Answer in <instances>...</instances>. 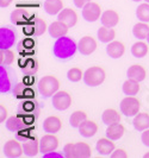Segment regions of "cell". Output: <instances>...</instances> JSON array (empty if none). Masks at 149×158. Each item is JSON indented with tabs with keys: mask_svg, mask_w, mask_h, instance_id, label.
Here are the masks:
<instances>
[{
	"mask_svg": "<svg viewBox=\"0 0 149 158\" xmlns=\"http://www.w3.org/2000/svg\"><path fill=\"white\" fill-rule=\"evenodd\" d=\"M68 27L69 26L66 23H63L61 20H56L50 24V26L48 27V31L53 38H60L68 33Z\"/></svg>",
	"mask_w": 149,
	"mask_h": 158,
	"instance_id": "obj_13",
	"label": "cell"
},
{
	"mask_svg": "<svg viewBox=\"0 0 149 158\" xmlns=\"http://www.w3.org/2000/svg\"><path fill=\"white\" fill-rule=\"evenodd\" d=\"M106 77V74L105 70L103 69L102 67H91L88 68L85 74H84V81L87 86L90 87H97V86H100L103 82L105 81Z\"/></svg>",
	"mask_w": 149,
	"mask_h": 158,
	"instance_id": "obj_3",
	"label": "cell"
},
{
	"mask_svg": "<svg viewBox=\"0 0 149 158\" xmlns=\"http://www.w3.org/2000/svg\"><path fill=\"white\" fill-rule=\"evenodd\" d=\"M13 94L17 99H23V100H31L35 98V89L31 88L26 82H22L18 83L17 86L13 88Z\"/></svg>",
	"mask_w": 149,
	"mask_h": 158,
	"instance_id": "obj_9",
	"label": "cell"
},
{
	"mask_svg": "<svg viewBox=\"0 0 149 158\" xmlns=\"http://www.w3.org/2000/svg\"><path fill=\"white\" fill-rule=\"evenodd\" d=\"M133 124L137 131H144L149 128V114L148 113H137L134 118Z\"/></svg>",
	"mask_w": 149,
	"mask_h": 158,
	"instance_id": "obj_27",
	"label": "cell"
},
{
	"mask_svg": "<svg viewBox=\"0 0 149 158\" xmlns=\"http://www.w3.org/2000/svg\"><path fill=\"white\" fill-rule=\"evenodd\" d=\"M23 150L24 153L29 157H35L39 151H41V144L39 140L35 137L29 138L28 140H25L23 144Z\"/></svg>",
	"mask_w": 149,
	"mask_h": 158,
	"instance_id": "obj_16",
	"label": "cell"
},
{
	"mask_svg": "<svg viewBox=\"0 0 149 158\" xmlns=\"http://www.w3.org/2000/svg\"><path fill=\"white\" fill-rule=\"evenodd\" d=\"M29 124L25 121L22 115H12L6 120V128L11 132H19L28 128Z\"/></svg>",
	"mask_w": 149,
	"mask_h": 158,
	"instance_id": "obj_10",
	"label": "cell"
},
{
	"mask_svg": "<svg viewBox=\"0 0 149 158\" xmlns=\"http://www.w3.org/2000/svg\"><path fill=\"white\" fill-rule=\"evenodd\" d=\"M15 62V52L11 49H0V63L1 65H10Z\"/></svg>",
	"mask_w": 149,
	"mask_h": 158,
	"instance_id": "obj_35",
	"label": "cell"
},
{
	"mask_svg": "<svg viewBox=\"0 0 149 158\" xmlns=\"http://www.w3.org/2000/svg\"><path fill=\"white\" fill-rule=\"evenodd\" d=\"M140 82L136 81V80L133 79H128L123 83V92L125 95H129V96H134L136 95L138 92H140Z\"/></svg>",
	"mask_w": 149,
	"mask_h": 158,
	"instance_id": "obj_32",
	"label": "cell"
},
{
	"mask_svg": "<svg viewBox=\"0 0 149 158\" xmlns=\"http://www.w3.org/2000/svg\"><path fill=\"white\" fill-rule=\"evenodd\" d=\"M147 40H148V43H149V35H148V37H147Z\"/></svg>",
	"mask_w": 149,
	"mask_h": 158,
	"instance_id": "obj_48",
	"label": "cell"
},
{
	"mask_svg": "<svg viewBox=\"0 0 149 158\" xmlns=\"http://www.w3.org/2000/svg\"><path fill=\"white\" fill-rule=\"evenodd\" d=\"M41 144V152L42 153H48V152H54L59 148V139L56 138L54 133L43 135L39 139Z\"/></svg>",
	"mask_w": 149,
	"mask_h": 158,
	"instance_id": "obj_8",
	"label": "cell"
},
{
	"mask_svg": "<svg viewBox=\"0 0 149 158\" xmlns=\"http://www.w3.org/2000/svg\"><path fill=\"white\" fill-rule=\"evenodd\" d=\"M126 74H128V79L136 80L138 82L143 81V80L146 79V76H147L146 69L142 65H140V64H134L131 67H129Z\"/></svg>",
	"mask_w": 149,
	"mask_h": 158,
	"instance_id": "obj_22",
	"label": "cell"
},
{
	"mask_svg": "<svg viewBox=\"0 0 149 158\" xmlns=\"http://www.w3.org/2000/svg\"><path fill=\"white\" fill-rule=\"evenodd\" d=\"M28 23L32 26L33 36H41V35H43V33L48 30L46 20H43L42 18H39V17H37V16H33Z\"/></svg>",
	"mask_w": 149,
	"mask_h": 158,
	"instance_id": "obj_23",
	"label": "cell"
},
{
	"mask_svg": "<svg viewBox=\"0 0 149 158\" xmlns=\"http://www.w3.org/2000/svg\"><path fill=\"white\" fill-rule=\"evenodd\" d=\"M44 157H62V155H56L53 152H48V153H44Z\"/></svg>",
	"mask_w": 149,
	"mask_h": 158,
	"instance_id": "obj_46",
	"label": "cell"
},
{
	"mask_svg": "<svg viewBox=\"0 0 149 158\" xmlns=\"http://www.w3.org/2000/svg\"><path fill=\"white\" fill-rule=\"evenodd\" d=\"M133 1H141V0H133Z\"/></svg>",
	"mask_w": 149,
	"mask_h": 158,
	"instance_id": "obj_49",
	"label": "cell"
},
{
	"mask_svg": "<svg viewBox=\"0 0 149 158\" xmlns=\"http://www.w3.org/2000/svg\"><path fill=\"white\" fill-rule=\"evenodd\" d=\"M23 44H24V48H26V49H31V48L35 47V42L32 40H30V38L23 40Z\"/></svg>",
	"mask_w": 149,
	"mask_h": 158,
	"instance_id": "obj_44",
	"label": "cell"
},
{
	"mask_svg": "<svg viewBox=\"0 0 149 158\" xmlns=\"http://www.w3.org/2000/svg\"><path fill=\"white\" fill-rule=\"evenodd\" d=\"M84 74H85V73H82V70H81L80 68L74 67V68H72V69L68 70L67 77H68V80L72 81V82H78V81H80L81 79H84Z\"/></svg>",
	"mask_w": 149,
	"mask_h": 158,
	"instance_id": "obj_37",
	"label": "cell"
},
{
	"mask_svg": "<svg viewBox=\"0 0 149 158\" xmlns=\"http://www.w3.org/2000/svg\"><path fill=\"white\" fill-rule=\"evenodd\" d=\"M143 157H144V158H149V152H147V153H146Z\"/></svg>",
	"mask_w": 149,
	"mask_h": 158,
	"instance_id": "obj_47",
	"label": "cell"
},
{
	"mask_svg": "<svg viewBox=\"0 0 149 158\" xmlns=\"http://www.w3.org/2000/svg\"><path fill=\"white\" fill-rule=\"evenodd\" d=\"M2 151H4V155L10 158L20 157L24 153L23 145L18 142L17 139H11V140L5 143V145L2 148Z\"/></svg>",
	"mask_w": 149,
	"mask_h": 158,
	"instance_id": "obj_7",
	"label": "cell"
},
{
	"mask_svg": "<svg viewBox=\"0 0 149 158\" xmlns=\"http://www.w3.org/2000/svg\"><path fill=\"white\" fill-rule=\"evenodd\" d=\"M60 88V81L56 79L54 75H47L43 76L38 82V92L39 94L44 98H50L59 92Z\"/></svg>",
	"mask_w": 149,
	"mask_h": 158,
	"instance_id": "obj_2",
	"label": "cell"
},
{
	"mask_svg": "<svg viewBox=\"0 0 149 158\" xmlns=\"http://www.w3.org/2000/svg\"><path fill=\"white\" fill-rule=\"evenodd\" d=\"M72 105V95L68 92L59 90L53 95V106L59 111H66Z\"/></svg>",
	"mask_w": 149,
	"mask_h": 158,
	"instance_id": "obj_6",
	"label": "cell"
},
{
	"mask_svg": "<svg viewBox=\"0 0 149 158\" xmlns=\"http://www.w3.org/2000/svg\"><path fill=\"white\" fill-rule=\"evenodd\" d=\"M44 10L48 15H59L63 10L62 0H46Z\"/></svg>",
	"mask_w": 149,
	"mask_h": 158,
	"instance_id": "obj_29",
	"label": "cell"
},
{
	"mask_svg": "<svg viewBox=\"0 0 149 158\" xmlns=\"http://www.w3.org/2000/svg\"><path fill=\"white\" fill-rule=\"evenodd\" d=\"M141 139H142V143H143L146 146H149V128L143 131Z\"/></svg>",
	"mask_w": 149,
	"mask_h": 158,
	"instance_id": "obj_42",
	"label": "cell"
},
{
	"mask_svg": "<svg viewBox=\"0 0 149 158\" xmlns=\"http://www.w3.org/2000/svg\"><path fill=\"white\" fill-rule=\"evenodd\" d=\"M62 127L61 119L55 115H50L43 121V130L47 133H57Z\"/></svg>",
	"mask_w": 149,
	"mask_h": 158,
	"instance_id": "obj_14",
	"label": "cell"
},
{
	"mask_svg": "<svg viewBox=\"0 0 149 158\" xmlns=\"http://www.w3.org/2000/svg\"><path fill=\"white\" fill-rule=\"evenodd\" d=\"M59 20H61L63 23H66L69 27L74 26L78 23V15L74 10L72 8H63L62 11L59 13Z\"/></svg>",
	"mask_w": 149,
	"mask_h": 158,
	"instance_id": "obj_18",
	"label": "cell"
},
{
	"mask_svg": "<svg viewBox=\"0 0 149 158\" xmlns=\"http://www.w3.org/2000/svg\"><path fill=\"white\" fill-rule=\"evenodd\" d=\"M102 15V7L97 2L91 1L82 7V18L88 23H93L95 20H98Z\"/></svg>",
	"mask_w": 149,
	"mask_h": 158,
	"instance_id": "obj_5",
	"label": "cell"
},
{
	"mask_svg": "<svg viewBox=\"0 0 149 158\" xmlns=\"http://www.w3.org/2000/svg\"><path fill=\"white\" fill-rule=\"evenodd\" d=\"M87 119V114L84 111H75L72 113L69 118V124L72 127H79Z\"/></svg>",
	"mask_w": 149,
	"mask_h": 158,
	"instance_id": "obj_34",
	"label": "cell"
},
{
	"mask_svg": "<svg viewBox=\"0 0 149 158\" xmlns=\"http://www.w3.org/2000/svg\"><path fill=\"white\" fill-rule=\"evenodd\" d=\"M78 128H79L80 135L86 137V138H91V137H93V135L98 132V125H97L94 121L87 120V119L78 127Z\"/></svg>",
	"mask_w": 149,
	"mask_h": 158,
	"instance_id": "obj_21",
	"label": "cell"
},
{
	"mask_svg": "<svg viewBox=\"0 0 149 158\" xmlns=\"http://www.w3.org/2000/svg\"><path fill=\"white\" fill-rule=\"evenodd\" d=\"M146 2H149V0H146Z\"/></svg>",
	"mask_w": 149,
	"mask_h": 158,
	"instance_id": "obj_50",
	"label": "cell"
},
{
	"mask_svg": "<svg viewBox=\"0 0 149 158\" xmlns=\"http://www.w3.org/2000/svg\"><path fill=\"white\" fill-rule=\"evenodd\" d=\"M111 158H128V153L123 149H117L111 153Z\"/></svg>",
	"mask_w": 149,
	"mask_h": 158,
	"instance_id": "obj_40",
	"label": "cell"
},
{
	"mask_svg": "<svg viewBox=\"0 0 149 158\" xmlns=\"http://www.w3.org/2000/svg\"><path fill=\"white\" fill-rule=\"evenodd\" d=\"M20 67H22V70L25 76H35L38 70V62L36 58L30 57V58L25 60Z\"/></svg>",
	"mask_w": 149,
	"mask_h": 158,
	"instance_id": "obj_25",
	"label": "cell"
},
{
	"mask_svg": "<svg viewBox=\"0 0 149 158\" xmlns=\"http://www.w3.org/2000/svg\"><path fill=\"white\" fill-rule=\"evenodd\" d=\"M115 37H116V31L112 27L103 25L102 27L98 30V38L103 43H110L115 40Z\"/></svg>",
	"mask_w": 149,
	"mask_h": 158,
	"instance_id": "obj_30",
	"label": "cell"
},
{
	"mask_svg": "<svg viewBox=\"0 0 149 158\" xmlns=\"http://www.w3.org/2000/svg\"><path fill=\"white\" fill-rule=\"evenodd\" d=\"M0 92L1 93H5V92H7L8 89H10V82H8L7 80V76H6V73H5V75H4V71L1 70V81H0Z\"/></svg>",
	"mask_w": 149,
	"mask_h": 158,
	"instance_id": "obj_39",
	"label": "cell"
},
{
	"mask_svg": "<svg viewBox=\"0 0 149 158\" xmlns=\"http://www.w3.org/2000/svg\"><path fill=\"white\" fill-rule=\"evenodd\" d=\"M12 1L13 0H0V7L2 8L7 7V6H10L12 4Z\"/></svg>",
	"mask_w": 149,
	"mask_h": 158,
	"instance_id": "obj_45",
	"label": "cell"
},
{
	"mask_svg": "<svg viewBox=\"0 0 149 158\" xmlns=\"http://www.w3.org/2000/svg\"><path fill=\"white\" fill-rule=\"evenodd\" d=\"M124 133H125V127L123 126L122 124L115 123V124L107 125V128H106V137L112 139V140H117L119 138H122Z\"/></svg>",
	"mask_w": 149,
	"mask_h": 158,
	"instance_id": "obj_20",
	"label": "cell"
},
{
	"mask_svg": "<svg viewBox=\"0 0 149 158\" xmlns=\"http://www.w3.org/2000/svg\"><path fill=\"white\" fill-rule=\"evenodd\" d=\"M97 150L100 155H110L115 151V143L110 138H100L97 142Z\"/></svg>",
	"mask_w": 149,
	"mask_h": 158,
	"instance_id": "obj_24",
	"label": "cell"
},
{
	"mask_svg": "<svg viewBox=\"0 0 149 158\" xmlns=\"http://www.w3.org/2000/svg\"><path fill=\"white\" fill-rule=\"evenodd\" d=\"M100 20L104 26H109V27H113L116 26L119 22V15L115 10H106L103 12Z\"/></svg>",
	"mask_w": 149,
	"mask_h": 158,
	"instance_id": "obj_19",
	"label": "cell"
},
{
	"mask_svg": "<svg viewBox=\"0 0 149 158\" xmlns=\"http://www.w3.org/2000/svg\"><path fill=\"white\" fill-rule=\"evenodd\" d=\"M32 17L30 12L26 8H17L11 13V22L16 25H23L26 24Z\"/></svg>",
	"mask_w": 149,
	"mask_h": 158,
	"instance_id": "obj_15",
	"label": "cell"
},
{
	"mask_svg": "<svg viewBox=\"0 0 149 158\" xmlns=\"http://www.w3.org/2000/svg\"><path fill=\"white\" fill-rule=\"evenodd\" d=\"M63 156L66 158H74V143H68L64 145Z\"/></svg>",
	"mask_w": 149,
	"mask_h": 158,
	"instance_id": "obj_38",
	"label": "cell"
},
{
	"mask_svg": "<svg viewBox=\"0 0 149 158\" xmlns=\"http://www.w3.org/2000/svg\"><path fill=\"white\" fill-rule=\"evenodd\" d=\"M141 102L135 96H126L121 102V113L126 117H135L137 113H140Z\"/></svg>",
	"mask_w": 149,
	"mask_h": 158,
	"instance_id": "obj_4",
	"label": "cell"
},
{
	"mask_svg": "<svg viewBox=\"0 0 149 158\" xmlns=\"http://www.w3.org/2000/svg\"><path fill=\"white\" fill-rule=\"evenodd\" d=\"M133 33L134 36L138 40H147L149 35V26L146 22H141L134 25L133 27Z\"/></svg>",
	"mask_w": 149,
	"mask_h": 158,
	"instance_id": "obj_31",
	"label": "cell"
},
{
	"mask_svg": "<svg viewBox=\"0 0 149 158\" xmlns=\"http://www.w3.org/2000/svg\"><path fill=\"white\" fill-rule=\"evenodd\" d=\"M102 120L104 124L106 125H111L115 123H121V114L113 108H107L103 112L102 114Z\"/></svg>",
	"mask_w": 149,
	"mask_h": 158,
	"instance_id": "obj_28",
	"label": "cell"
},
{
	"mask_svg": "<svg viewBox=\"0 0 149 158\" xmlns=\"http://www.w3.org/2000/svg\"><path fill=\"white\" fill-rule=\"evenodd\" d=\"M148 51H149L148 44L144 43V42H142V40L136 42L133 45V48H131V54H133V56L137 57V58L144 57V56L148 54Z\"/></svg>",
	"mask_w": 149,
	"mask_h": 158,
	"instance_id": "obj_33",
	"label": "cell"
},
{
	"mask_svg": "<svg viewBox=\"0 0 149 158\" xmlns=\"http://www.w3.org/2000/svg\"><path fill=\"white\" fill-rule=\"evenodd\" d=\"M97 49V42L91 36H85L78 43V50L82 55H91Z\"/></svg>",
	"mask_w": 149,
	"mask_h": 158,
	"instance_id": "obj_11",
	"label": "cell"
},
{
	"mask_svg": "<svg viewBox=\"0 0 149 158\" xmlns=\"http://www.w3.org/2000/svg\"><path fill=\"white\" fill-rule=\"evenodd\" d=\"M16 42V33L8 27L0 29V49H10Z\"/></svg>",
	"mask_w": 149,
	"mask_h": 158,
	"instance_id": "obj_12",
	"label": "cell"
},
{
	"mask_svg": "<svg viewBox=\"0 0 149 158\" xmlns=\"http://www.w3.org/2000/svg\"><path fill=\"white\" fill-rule=\"evenodd\" d=\"M106 52L107 55L112 57V58H119L124 55L125 52V47L122 42H118V40H112L107 44L106 47Z\"/></svg>",
	"mask_w": 149,
	"mask_h": 158,
	"instance_id": "obj_17",
	"label": "cell"
},
{
	"mask_svg": "<svg viewBox=\"0 0 149 158\" xmlns=\"http://www.w3.org/2000/svg\"><path fill=\"white\" fill-rule=\"evenodd\" d=\"M73 1H74V5H75L77 7H79V8L84 7L86 4L91 2V0H73Z\"/></svg>",
	"mask_w": 149,
	"mask_h": 158,
	"instance_id": "obj_43",
	"label": "cell"
},
{
	"mask_svg": "<svg viewBox=\"0 0 149 158\" xmlns=\"http://www.w3.org/2000/svg\"><path fill=\"white\" fill-rule=\"evenodd\" d=\"M92 157V151L87 143H74V158Z\"/></svg>",
	"mask_w": 149,
	"mask_h": 158,
	"instance_id": "obj_26",
	"label": "cell"
},
{
	"mask_svg": "<svg viewBox=\"0 0 149 158\" xmlns=\"http://www.w3.org/2000/svg\"><path fill=\"white\" fill-rule=\"evenodd\" d=\"M136 16L141 22L149 23V2L141 4L136 8Z\"/></svg>",
	"mask_w": 149,
	"mask_h": 158,
	"instance_id": "obj_36",
	"label": "cell"
},
{
	"mask_svg": "<svg viewBox=\"0 0 149 158\" xmlns=\"http://www.w3.org/2000/svg\"><path fill=\"white\" fill-rule=\"evenodd\" d=\"M77 49H78V45L71 37L63 36V37L57 38V40L55 42V44L53 47V52L57 58L67 60L72 56H74Z\"/></svg>",
	"mask_w": 149,
	"mask_h": 158,
	"instance_id": "obj_1",
	"label": "cell"
},
{
	"mask_svg": "<svg viewBox=\"0 0 149 158\" xmlns=\"http://www.w3.org/2000/svg\"><path fill=\"white\" fill-rule=\"evenodd\" d=\"M7 118V110L4 106V103H0V123H4Z\"/></svg>",
	"mask_w": 149,
	"mask_h": 158,
	"instance_id": "obj_41",
	"label": "cell"
}]
</instances>
